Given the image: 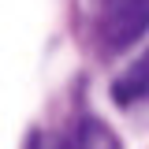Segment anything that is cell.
Returning <instances> with one entry per match:
<instances>
[{
    "label": "cell",
    "instance_id": "obj_3",
    "mask_svg": "<svg viewBox=\"0 0 149 149\" xmlns=\"http://www.w3.org/2000/svg\"><path fill=\"white\" fill-rule=\"evenodd\" d=\"M63 149H119V142L101 119H78V127Z\"/></svg>",
    "mask_w": 149,
    "mask_h": 149
},
{
    "label": "cell",
    "instance_id": "obj_1",
    "mask_svg": "<svg viewBox=\"0 0 149 149\" xmlns=\"http://www.w3.org/2000/svg\"><path fill=\"white\" fill-rule=\"evenodd\" d=\"M149 30V0H101L97 34L104 49H127Z\"/></svg>",
    "mask_w": 149,
    "mask_h": 149
},
{
    "label": "cell",
    "instance_id": "obj_2",
    "mask_svg": "<svg viewBox=\"0 0 149 149\" xmlns=\"http://www.w3.org/2000/svg\"><path fill=\"white\" fill-rule=\"evenodd\" d=\"M112 101L116 104H134V101H149V49L127 71L119 74V82L112 86Z\"/></svg>",
    "mask_w": 149,
    "mask_h": 149
},
{
    "label": "cell",
    "instance_id": "obj_4",
    "mask_svg": "<svg viewBox=\"0 0 149 149\" xmlns=\"http://www.w3.org/2000/svg\"><path fill=\"white\" fill-rule=\"evenodd\" d=\"M22 149H41V134H37V130H30V134H26V146Z\"/></svg>",
    "mask_w": 149,
    "mask_h": 149
}]
</instances>
